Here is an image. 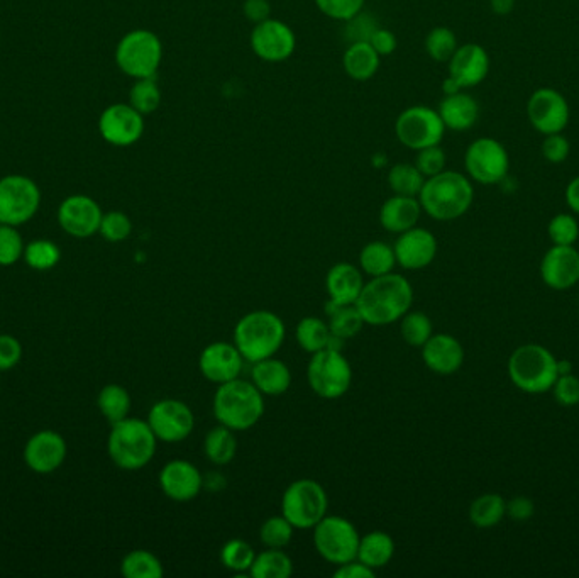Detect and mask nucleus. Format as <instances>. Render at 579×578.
<instances>
[{
	"label": "nucleus",
	"mask_w": 579,
	"mask_h": 578,
	"mask_svg": "<svg viewBox=\"0 0 579 578\" xmlns=\"http://www.w3.org/2000/svg\"><path fill=\"white\" fill-rule=\"evenodd\" d=\"M507 516V501L500 494H483L469 507V521L480 529L495 528Z\"/></svg>",
	"instance_id": "nucleus-33"
},
{
	"label": "nucleus",
	"mask_w": 579,
	"mask_h": 578,
	"mask_svg": "<svg viewBox=\"0 0 579 578\" xmlns=\"http://www.w3.org/2000/svg\"><path fill=\"white\" fill-rule=\"evenodd\" d=\"M534 512V502L525 495L513 497L512 501L507 502V516L513 521H519V523L529 521L530 517L534 516Z\"/></svg>",
	"instance_id": "nucleus-57"
},
{
	"label": "nucleus",
	"mask_w": 579,
	"mask_h": 578,
	"mask_svg": "<svg viewBox=\"0 0 579 578\" xmlns=\"http://www.w3.org/2000/svg\"><path fill=\"white\" fill-rule=\"evenodd\" d=\"M327 316H329L332 338H337V340H351L364 326L363 316L356 304H351V306L327 304Z\"/></svg>",
	"instance_id": "nucleus-36"
},
{
	"label": "nucleus",
	"mask_w": 579,
	"mask_h": 578,
	"mask_svg": "<svg viewBox=\"0 0 579 578\" xmlns=\"http://www.w3.org/2000/svg\"><path fill=\"white\" fill-rule=\"evenodd\" d=\"M415 167L419 168L420 173L425 178L434 177L437 173L444 172L446 168V153L439 145L429 146L424 150H419L417 160H415Z\"/></svg>",
	"instance_id": "nucleus-52"
},
{
	"label": "nucleus",
	"mask_w": 579,
	"mask_h": 578,
	"mask_svg": "<svg viewBox=\"0 0 579 578\" xmlns=\"http://www.w3.org/2000/svg\"><path fill=\"white\" fill-rule=\"evenodd\" d=\"M363 275L353 263H336L327 272L326 290L331 306H351L358 301L363 290Z\"/></svg>",
	"instance_id": "nucleus-26"
},
{
	"label": "nucleus",
	"mask_w": 579,
	"mask_h": 578,
	"mask_svg": "<svg viewBox=\"0 0 579 578\" xmlns=\"http://www.w3.org/2000/svg\"><path fill=\"white\" fill-rule=\"evenodd\" d=\"M370 45L380 56H390L397 50V36L390 29L378 28L370 39Z\"/></svg>",
	"instance_id": "nucleus-56"
},
{
	"label": "nucleus",
	"mask_w": 579,
	"mask_h": 578,
	"mask_svg": "<svg viewBox=\"0 0 579 578\" xmlns=\"http://www.w3.org/2000/svg\"><path fill=\"white\" fill-rule=\"evenodd\" d=\"M204 453L207 460L214 465L224 467L231 463L238 453V438L236 431L226 428V426H216L210 429L204 441Z\"/></svg>",
	"instance_id": "nucleus-32"
},
{
	"label": "nucleus",
	"mask_w": 579,
	"mask_h": 578,
	"mask_svg": "<svg viewBox=\"0 0 579 578\" xmlns=\"http://www.w3.org/2000/svg\"><path fill=\"white\" fill-rule=\"evenodd\" d=\"M442 90H444V94L446 95H453L458 94V92H461V87H459L458 82H456L454 78L449 77L446 78V80H444Z\"/></svg>",
	"instance_id": "nucleus-62"
},
{
	"label": "nucleus",
	"mask_w": 579,
	"mask_h": 578,
	"mask_svg": "<svg viewBox=\"0 0 579 578\" xmlns=\"http://www.w3.org/2000/svg\"><path fill=\"white\" fill-rule=\"evenodd\" d=\"M381 56L370 43H351L342 56L344 72L356 82H366L375 77L380 68Z\"/></svg>",
	"instance_id": "nucleus-30"
},
{
	"label": "nucleus",
	"mask_w": 579,
	"mask_h": 578,
	"mask_svg": "<svg viewBox=\"0 0 579 578\" xmlns=\"http://www.w3.org/2000/svg\"><path fill=\"white\" fill-rule=\"evenodd\" d=\"M243 12L251 23H263L271 17L270 0H244Z\"/></svg>",
	"instance_id": "nucleus-58"
},
{
	"label": "nucleus",
	"mask_w": 579,
	"mask_h": 578,
	"mask_svg": "<svg viewBox=\"0 0 579 578\" xmlns=\"http://www.w3.org/2000/svg\"><path fill=\"white\" fill-rule=\"evenodd\" d=\"M104 212L89 195H70L58 209V223L73 238H90L99 233Z\"/></svg>",
	"instance_id": "nucleus-17"
},
{
	"label": "nucleus",
	"mask_w": 579,
	"mask_h": 578,
	"mask_svg": "<svg viewBox=\"0 0 579 578\" xmlns=\"http://www.w3.org/2000/svg\"><path fill=\"white\" fill-rule=\"evenodd\" d=\"M557 373L559 375H568L573 373V365L568 360H557Z\"/></svg>",
	"instance_id": "nucleus-63"
},
{
	"label": "nucleus",
	"mask_w": 579,
	"mask_h": 578,
	"mask_svg": "<svg viewBox=\"0 0 579 578\" xmlns=\"http://www.w3.org/2000/svg\"><path fill=\"white\" fill-rule=\"evenodd\" d=\"M23 356V346L11 336V334H0V370H11L21 362Z\"/></svg>",
	"instance_id": "nucleus-54"
},
{
	"label": "nucleus",
	"mask_w": 579,
	"mask_h": 578,
	"mask_svg": "<svg viewBox=\"0 0 579 578\" xmlns=\"http://www.w3.org/2000/svg\"><path fill=\"white\" fill-rule=\"evenodd\" d=\"M530 123L539 133L557 134L569 123V106L554 89L535 90L527 104Z\"/></svg>",
	"instance_id": "nucleus-19"
},
{
	"label": "nucleus",
	"mask_w": 579,
	"mask_h": 578,
	"mask_svg": "<svg viewBox=\"0 0 579 578\" xmlns=\"http://www.w3.org/2000/svg\"><path fill=\"white\" fill-rule=\"evenodd\" d=\"M251 48L254 55L263 62H287L297 48V38L293 29L278 19H266L263 23L254 24L251 33Z\"/></svg>",
	"instance_id": "nucleus-16"
},
{
	"label": "nucleus",
	"mask_w": 579,
	"mask_h": 578,
	"mask_svg": "<svg viewBox=\"0 0 579 578\" xmlns=\"http://www.w3.org/2000/svg\"><path fill=\"white\" fill-rule=\"evenodd\" d=\"M414 304V289L409 280L398 273H386L371 278L364 284L356 307L363 316L364 324L390 326L400 321Z\"/></svg>",
	"instance_id": "nucleus-1"
},
{
	"label": "nucleus",
	"mask_w": 579,
	"mask_h": 578,
	"mask_svg": "<svg viewBox=\"0 0 579 578\" xmlns=\"http://www.w3.org/2000/svg\"><path fill=\"white\" fill-rule=\"evenodd\" d=\"M395 555V541L385 531H371L359 540L358 560L366 567L378 570L392 562Z\"/></svg>",
	"instance_id": "nucleus-31"
},
{
	"label": "nucleus",
	"mask_w": 579,
	"mask_h": 578,
	"mask_svg": "<svg viewBox=\"0 0 579 578\" xmlns=\"http://www.w3.org/2000/svg\"><path fill=\"white\" fill-rule=\"evenodd\" d=\"M422 360L437 375H453L463 367L464 348L451 334H432L422 346Z\"/></svg>",
	"instance_id": "nucleus-25"
},
{
	"label": "nucleus",
	"mask_w": 579,
	"mask_h": 578,
	"mask_svg": "<svg viewBox=\"0 0 579 578\" xmlns=\"http://www.w3.org/2000/svg\"><path fill=\"white\" fill-rule=\"evenodd\" d=\"M475 199V189L459 172L437 173L425 178L420 190L419 202L422 211L436 221H454L464 216Z\"/></svg>",
	"instance_id": "nucleus-3"
},
{
	"label": "nucleus",
	"mask_w": 579,
	"mask_h": 578,
	"mask_svg": "<svg viewBox=\"0 0 579 578\" xmlns=\"http://www.w3.org/2000/svg\"><path fill=\"white\" fill-rule=\"evenodd\" d=\"M400 321H402V324H400V333H402L403 341H405L407 345L422 348V346L429 341L432 334H434L431 317L424 314V312L409 311Z\"/></svg>",
	"instance_id": "nucleus-41"
},
{
	"label": "nucleus",
	"mask_w": 579,
	"mask_h": 578,
	"mask_svg": "<svg viewBox=\"0 0 579 578\" xmlns=\"http://www.w3.org/2000/svg\"><path fill=\"white\" fill-rule=\"evenodd\" d=\"M307 380L315 395L332 401L348 392L353 382V368L341 351L329 346L310 358Z\"/></svg>",
	"instance_id": "nucleus-9"
},
{
	"label": "nucleus",
	"mask_w": 579,
	"mask_h": 578,
	"mask_svg": "<svg viewBox=\"0 0 579 578\" xmlns=\"http://www.w3.org/2000/svg\"><path fill=\"white\" fill-rule=\"evenodd\" d=\"M67 458V441L56 431H39L24 448V462L34 473L48 475L63 465Z\"/></svg>",
	"instance_id": "nucleus-20"
},
{
	"label": "nucleus",
	"mask_w": 579,
	"mask_h": 578,
	"mask_svg": "<svg viewBox=\"0 0 579 578\" xmlns=\"http://www.w3.org/2000/svg\"><path fill=\"white\" fill-rule=\"evenodd\" d=\"M295 338L302 350L314 355L317 351L326 350L332 343V333L329 324L319 317L309 316L300 319L295 329Z\"/></svg>",
	"instance_id": "nucleus-34"
},
{
	"label": "nucleus",
	"mask_w": 579,
	"mask_h": 578,
	"mask_svg": "<svg viewBox=\"0 0 579 578\" xmlns=\"http://www.w3.org/2000/svg\"><path fill=\"white\" fill-rule=\"evenodd\" d=\"M446 126L439 112L427 106H412L402 111L395 123L398 141L410 150L419 151L436 146L444 138Z\"/></svg>",
	"instance_id": "nucleus-12"
},
{
	"label": "nucleus",
	"mask_w": 579,
	"mask_h": 578,
	"mask_svg": "<svg viewBox=\"0 0 579 578\" xmlns=\"http://www.w3.org/2000/svg\"><path fill=\"white\" fill-rule=\"evenodd\" d=\"M156 438L148 421L126 417L112 424L107 450L112 462L127 472L146 467L156 453Z\"/></svg>",
	"instance_id": "nucleus-5"
},
{
	"label": "nucleus",
	"mask_w": 579,
	"mask_h": 578,
	"mask_svg": "<svg viewBox=\"0 0 579 578\" xmlns=\"http://www.w3.org/2000/svg\"><path fill=\"white\" fill-rule=\"evenodd\" d=\"M566 202L571 211L579 214V177L573 178L566 189Z\"/></svg>",
	"instance_id": "nucleus-60"
},
{
	"label": "nucleus",
	"mask_w": 579,
	"mask_h": 578,
	"mask_svg": "<svg viewBox=\"0 0 579 578\" xmlns=\"http://www.w3.org/2000/svg\"><path fill=\"white\" fill-rule=\"evenodd\" d=\"M315 6L334 21L346 23L351 17L363 11L364 0H315Z\"/></svg>",
	"instance_id": "nucleus-51"
},
{
	"label": "nucleus",
	"mask_w": 579,
	"mask_h": 578,
	"mask_svg": "<svg viewBox=\"0 0 579 578\" xmlns=\"http://www.w3.org/2000/svg\"><path fill=\"white\" fill-rule=\"evenodd\" d=\"M160 487L171 501L190 502L199 497L204 487V478L193 463L173 460L161 468Z\"/></svg>",
	"instance_id": "nucleus-21"
},
{
	"label": "nucleus",
	"mask_w": 579,
	"mask_h": 578,
	"mask_svg": "<svg viewBox=\"0 0 579 578\" xmlns=\"http://www.w3.org/2000/svg\"><path fill=\"white\" fill-rule=\"evenodd\" d=\"M121 573L126 578H161L165 575V568L151 551L134 550L124 556Z\"/></svg>",
	"instance_id": "nucleus-39"
},
{
	"label": "nucleus",
	"mask_w": 579,
	"mask_h": 578,
	"mask_svg": "<svg viewBox=\"0 0 579 578\" xmlns=\"http://www.w3.org/2000/svg\"><path fill=\"white\" fill-rule=\"evenodd\" d=\"M41 206V190L33 178L7 175L0 178V224L21 226L31 221Z\"/></svg>",
	"instance_id": "nucleus-11"
},
{
	"label": "nucleus",
	"mask_w": 579,
	"mask_h": 578,
	"mask_svg": "<svg viewBox=\"0 0 579 578\" xmlns=\"http://www.w3.org/2000/svg\"><path fill=\"white\" fill-rule=\"evenodd\" d=\"M217 423L232 431H248L260 423L265 414V395L248 380H231L217 387L212 402Z\"/></svg>",
	"instance_id": "nucleus-2"
},
{
	"label": "nucleus",
	"mask_w": 579,
	"mask_h": 578,
	"mask_svg": "<svg viewBox=\"0 0 579 578\" xmlns=\"http://www.w3.org/2000/svg\"><path fill=\"white\" fill-rule=\"evenodd\" d=\"M251 382L256 385L263 395H283L292 385V372L287 363L278 360L275 356L265 358L261 362L253 363L251 368Z\"/></svg>",
	"instance_id": "nucleus-28"
},
{
	"label": "nucleus",
	"mask_w": 579,
	"mask_h": 578,
	"mask_svg": "<svg viewBox=\"0 0 579 578\" xmlns=\"http://www.w3.org/2000/svg\"><path fill=\"white\" fill-rule=\"evenodd\" d=\"M490 70V56L485 48L475 43L459 46L449 60V77L458 82L461 89L476 87L485 80Z\"/></svg>",
	"instance_id": "nucleus-24"
},
{
	"label": "nucleus",
	"mask_w": 579,
	"mask_h": 578,
	"mask_svg": "<svg viewBox=\"0 0 579 578\" xmlns=\"http://www.w3.org/2000/svg\"><path fill=\"white\" fill-rule=\"evenodd\" d=\"M552 245L573 246L579 238V224L571 214H557L547 226Z\"/></svg>",
	"instance_id": "nucleus-48"
},
{
	"label": "nucleus",
	"mask_w": 579,
	"mask_h": 578,
	"mask_svg": "<svg viewBox=\"0 0 579 578\" xmlns=\"http://www.w3.org/2000/svg\"><path fill=\"white\" fill-rule=\"evenodd\" d=\"M359 265L371 278L381 277L393 272V268L397 265V256L392 246L386 245L383 241H371L359 253Z\"/></svg>",
	"instance_id": "nucleus-35"
},
{
	"label": "nucleus",
	"mask_w": 579,
	"mask_h": 578,
	"mask_svg": "<svg viewBox=\"0 0 579 578\" xmlns=\"http://www.w3.org/2000/svg\"><path fill=\"white\" fill-rule=\"evenodd\" d=\"M378 28L380 26L376 23L375 17L361 11L346 21L344 38L348 39L349 45L351 43H370L371 36Z\"/></svg>",
	"instance_id": "nucleus-50"
},
{
	"label": "nucleus",
	"mask_w": 579,
	"mask_h": 578,
	"mask_svg": "<svg viewBox=\"0 0 579 578\" xmlns=\"http://www.w3.org/2000/svg\"><path fill=\"white\" fill-rule=\"evenodd\" d=\"M437 112H439L446 129L468 131L478 121L480 107L471 95L458 92V94L446 95Z\"/></svg>",
	"instance_id": "nucleus-29"
},
{
	"label": "nucleus",
	"mask_w": 579,
	"mask_h": 578,
	"mask_svg": "<svg viewBox=\"0 0 579 578\" xmlns=\"http://www.w3.org/2000/svg\"><path fill=\"white\" fill-rule=\"evenodd\" d=\"M515 0H491V9L498 16H507L512 12Z\"/></svg>",
	"instance_id": "nucleus-61"
},
{
	"label": "nucleus",
	"mask_w": 579,
	"mask_h": 578,
	"mask_svg": "<svg viewBox=\"0 0 579 578\" xmlns=\"http://www.w3.org/2000/svg\"><path fill=\"white\" fill-rule=\"evenodd\" d=\"M23 236L19 234L16 226L0 224V265L9 267L24 256Z\"/></svg>",
	"instance_id": "nucleus-47"
},
{
	"label": "nucleus",
	"mask_w": 579,
	"mask_h": 578,
	"mask_svg": "<svg viewBox=\"0 0 579 578\" xmlns=\"http://www.w3.org/2000/svg\"><path fill=\"white\" fill-rule=\"evenodd\" d=\"M508 377L525 394H546L556 384L557 358L546 346L522 345L508 358Z\"/></svg>",
	"instance_id": "nucleus-6"
},
{
	"label": "nucleus",
	"mask_w": 579,
	"mask_h": 578,
	"mask_svg": "<svg viewBox=\"0 0 579 578\" xmlns=\"http://www.w3.org/2000/svg\"><path fill=\"white\" fill-rule=\"evenodd\" d=\"M425 177L412 163H397L388 172V185L393 194L419 197Z\"/></svg>",
	"instance_id": "nucleus-40"
},
{
	"label": "nucleus",
	"mask_w": 579,
	"mask_h": 578,
	"mask_svg": "<svg viewBox=\"0 0 579 578\" xmlns=\"http://www.w3.org/2000/svg\"><path fill=\"white\" fill-rule=\"evenodd\" d=\"M556 401L563 407H574L579 404V378L573 373L559 375L552 387Z\"/></svg>",
	"instance_id": "nucleus-53"
},
{
	"label": "nucleus",
	"mask_w": 579,
	"mask_h": 578,
	"mask_svg": "<svg viewBox=\"0 0 579 578\" xmlns=\"http://www.w3.org/2000/svg\"><path fill=\"white\" fill-rule=\"evenodd\" d=\"M24 258L33 270L46 272L55 268L60 262V248L48 239H34L24 248Z\"/></svg>",
	"instance_id": "nucleus-43"
},
{
	"label": "nucleus",
	"mask_w": 579,
	"mask_h": 578,
	"mask_svg": "<svg viewBox=\"0 0 579 578\" xmlns=\"http://www.w3.org/2000/svg\"><path fill=\"white\" fill-rule=\"evenodd\" d=\"M329 497L317 480L300 478L283 492L282 514L295 529H314L327 516Z\"/></svg>",
	"instance_id": "nucleus-8"
},
{
	"label": "nucleus",
	"mask_w": 579,
	"mask_h": 578,
	"mask_svg": "<svg viewBox=\"0 0 579 578\" xmlns=\"http://www.w3.org/2000/svg\"><path fill=\"white\" fill-rule=\"evenodd\" d=\"M464 167L469 177L483 185H495L507 178L508 153L497 139L480 138L469 145L464 156Z\"/></svg>",
	"instance_id": "nucleus-13"
},
{
	"label": "nucleus",
	"mask_w": 579,
	"mask_h": 578,
	"mask_svg": "<svg viewBox=\"0 0 579 578\" xmlns=\"http://www.w3.org/2000/svg\"><path fill=\"white\" fill-rule=\"evenodd\" d=\"M285 323L271 311H253L239 319L234 328V345L244 360L261 362L275 356L285 341Z\"/></svg>",
	"instance_id": "nucleus-4"
},
{
	"label": "nucleus",
	"mask_w": 579,
	"mask_h": 578,
	"mask_svg": "<svg viewBox=\"0 0 579 578\" xmlns=\"http://www.w3.org/2000/svg\"><path fill=\"white\" fill-rule=\"evenodd\" d=\"M293 528L287 517L273 516L266 519L260 529V540L266 548H280L290 545L293 538Z\"/></svg>",
	"instance_id": "nucleus-46"
},
{
	"label": "nucleus",
	"mask_w": 579,
	"mask_h": 578,
	"mask_svg": "<svg viewBox=\"0 0 579 578\" xmlns=\"http://www.w3.org/2000/svg\"><path fill=\"white\" fill-rule=\"evenodd\" d=\"M129 104L143 116H149L158 111L161 104V90L156 84L155 77L136 80V84L129 92Z\"/></svg>",
	"instance_id": "nucleus-42"
},
{
	"label": "nucleus",
	"mask_w": 579,
	"mask_h": 578,
	"mask_svg": "<svg viewBox=\"0 0 579 578\" xmlns=\"http://www.w3.org/2000/svg\"><path fill=\"white\" fill-rule=\"evenodd\" d=\"M569 141L561 134H547V138L542 143V155L547 162L563 163L569 155Z\"/></svg>",
	"instance_id": "nucleus-55"
},
{
	"label": "nucleus",
	"mask_w": 579,
	"mask_h": 578,
	"mask_svg": "<svg viewBox=\"0 0 579 578\" xmlns=\"http://www.w3.org/2000/svg\"><path fill=\"white\" fill-rule=\"evenodd\" d=\"M99 131L109 145L133 146L143 138L144 116L131 104H112L100 114Z\"/></svg>",
	"instance_id": "nucleus-15"
},
{
	"label": "nucleus",
	"mask_w": 579,
	"mask_h": 578,
	"mask_svg": "<svg viewBox=\"0 0 579 578\" xmlns=\"http://www.w3.org/2000/svg\"><path fill=\"white\" fill-rule=\"evenodd\" d=\"M358 529L346 517L326 516L314 528V546L326 562L344 565L358 558Z\"/></svg>",
	"instance_id": "nucleus-10"
},
{
	"label": "nucleus",
	"mask_w": 579,
	"mask_h": 578,
	"mask_svg": "<svg viewBox=\"0 0 579 578\" xmlns=\"http://www.w3.org/2000/svg\"><path fill=\"white\" fill-rule=\"evenodd\" d=\"M148 424L158 441L180 443L192 434L195 416L185 402L178 399H163L151 407Z\"/></svg>",
	"instance_id": "nucleus-14"
},
{
	"label": "nucleus",
	"mask_w": 579,
	"mask_h": 578,
	"mask_svg": "<svg viewBox=\"0 0 579 578\" xmlns=\"http://www.w3.org/2000/svg\"><path fill=\"white\" fill-rule=\"evenodd\" d=\"M97 404L105 419L111 424H116L129 417L131 395L122 385H105L104 389L100 390Z\"/></svg>",
	"instance_id": "nucleus-38"
},
{
	"label": "nucleus",
	"mask_w": 579,
	"mask_h": 578,
	"mask_svg": "<svg viewBox=\"0 0 579 578\" xmlns=\"http://www.w3.org/2000/svg\"><path fill=\"white\" fill-rule=\"evenodd\" d=\"M420 214H422V206H420L419 197L395 194L381 206V228L386 229L388 233H405L417 226Z\"/></svg>",
	"instance_id": "nucleus-27"
},
{
	"label": "nucleus",
	"mask_w": 579,
	"mask_h": 578,
	"mask_svg": "<svg viewBox=\"0 0 579 578\" xmlns=\"http://www.w3.org/2000/svg\"><path fill=\"white\" fill-rule=\"evenodd\" d=\"M249 573L254 578H288L293 573L292 558L280 548H266L256 555Z\"/></svg>",
	"instance_id": "nucleus-37"
},
{
	"label": "nucleus",
	"mask_w": 579,
	"mask_h": 578,
	"mask_svg": "<svg viewBox=\"0 0 579 578\" xmlns=\"http://www.w3.org/2000/svg\"><path fill=\"white\" fill-rule=\"evenodd\" d=\"M541 277L552 290H568L579 282V251L574 246H552L541 262Z\"/></svg>",
	"instance_id": "nucleus-23"
},
{
	"label": "nucleus",
	"mask_w": 579,
	"mask_h": 578,
	"mask_svg": "<svg viewBox=\"0 0 579 578\" xmlns=\"http://www.w3.org/2000/svg\"><path fill=\"white\" fill-rule=\"evenodd\" d=\"M163 60L161 39L149 29H134L119 41L116 48V63L127 77H155Z\"/></svg>",
	"instance_id": "nucleus-7"
},
{
	"label": "nucleus",
	"mask_w": 579,
	"mask_h": 578,
	"mask_svg": "<svg viewBox=\"0 0 579 578\" xmlns=\"http://www.w3.org/2000/svg\"><path fill=\"white\" fill-rule=\"evenodd\" d=\"M458 48L456 34L444 26L432 29L425 38V51L429 53L434 62H449Z\"/></svg>",
	"instance_id": "nucleus-45"
},
{
	"label": "nucleus",
	"mask_w": 579,
	"mask_h": 578,
	"mask_svg": "<svg viewBox=\"0 0 579 578\" xmlns=\"http://www.w3.org/2000/svg\"><path fill=\"white\" fill-rule=\"evenodd\" d=\"M393 250L400 267L405 270H422L436 260L437 239L429 229L415 226L398 236Z\"/></svg>",
	"instance_id": "nucleus-22"
},
{
	"label": "nucleus",
	"mask_w": 579,
	"mask_h": 578,
	"mask_svg": "<svg viewBox=\"0 0 579 578\" xmlns=\"http://www.w3.org/2000/svg\"><path fill=\"white\" fill-rule=\"evenodd\" d=\"M376 572L373 568L366 567L364 563L359 562L358 558L353 562L339 565L334 577L336 578H375Z\"/></svg>",
	"instance_id": "nucleus-59"
},
{
	"label": "nucleus",
	"mask_w": 579,
	"mask_h": 578,
	"mask_svg": "<svg viewBox=\"0 0 579 578\" xmlns=\"http://www.w3.org/2000/svg\"><path fill=\"white\" fill-rule=\"evenodd\" d=\"M254 558H256V553H254L253 546L244 540L227 541L226 545L222 546V565L231 572H249L253 567Z\"/></svg>",
	"instance_id": "nucleus-44"
},
{
	"label": "nucleus",
	"mask_w": 579,
	"mask_h": 578,
	"mask_svg": "<svg viewBox=\"0 0 579 578\" xmlns=\"http://www.w3.org/2000/svg\"><path fill=\"white\" fill-rule=\"evenodd\" d=\"M243 355L234 343L216 341L205 346L199 358V370L212 384H226L236 380L243 372Z\"/></svg>",
	"instance_id": "nucleus-18"
},
{
	"label": "nucleus",
	"mask_w": 579,
	"mask_h": 578,
	"mask_svg": "<svg viewBox=\"0 0 579 578\" xmlns=\"http://www.w3.org/2000/svg\"><path fill=\"white\" fill-rule=\"evenodd\" d=\"M131 231H133V223L124 212L111 211L102 217L99 233L109 243H121L124 239L129 238Z\"/></svg>",
	"instance_id": "nucleus-49"
}]
</instances>
